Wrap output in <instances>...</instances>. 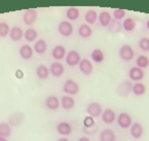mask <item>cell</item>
Here are the masks:
<instances>
[{
  "instance_id": "6da1fadb",
  "label": "cell",
  "mask_w": 149,
  "mask_h": 141,
  "mask_svg": "<svg viewBox=\"0 0 149 141\" xmlns=\"http://www.w3.org/2000/svg\"><path fill=\"white\" fill-rule=\"evenodd\" d=\"M63 91L64 93H66L69 96L76 95L77 93L79 92V84L75 80L68 78V80H66V82H64Z\"/></svg>"
},
{
  "instance_id": "7a4b0ae2",
  "label": "cell",
  "mask_w": 149,
  "mask_h": 141,
  "mask_svg": "<svg viewBox=\"0 0 149 141\" xmlns=\"http://www.w3.org/2000/svg\"><path fill=\"white\" fill-rule=\"evenodd\" d=\"M134 56H135L134 50H133V47H132L131 45H129V44H123L120 47V50H119V57H120L123 61H127V62L131 61V60L134 58Z\"/></svg>"
},
{
  "instance_id": "3957f363",
  "label": "cell",
  "mask_w": 149,
  "mask_h": 141,
  "mask_svg": "<svg viewBox=\"0 0 149 141\" xmlns=\"http://www.w3.org/2000/svg\"><path fill=\"white\" fill-rule=\"evenodd\" d=\"M58 30H59V33L61 34L62 36L69 37V36L72 35L74 29H73V26L70 22H68V21H62L59 24Z\"/></svg>"
},
{
  "instance_id": "277c9868",
  "label": "cell",
  "mask_w": 149,
  "mask_h": 141,
  "mask_svg": "<svg viewBox=\"0 0 149 141\" xmlns=\"http://www.w3.org/2000/svg\"><path fill=\"white\" fill-rule=\"evenodd\" d=\"M117 124L121 129H127L131 128V126L133 125V121H132V117L129 113L121 112L117 117Z\"/></svg>"
},
{
  "instance_id": "5b68a950",
  "label": "cell",
  "mask_w": 149,
  "mask_h": 141,
  "mask_svg": "<svg viewBox=\"0 0 149 141\" xmlns=\"http://www.w3.org/2000/svg\"><path fill=\"white\" fill-rule=\"evenodd\" d=\"M86 112H88V114L90 117H94V119L100 117L102 114V112H103L101 104L98 103V102H92V103H90L88 105V107H86Z\"/></svg>"
},
{
  "instance_id": "8992f818",
  "label": "cell",
  "mask_w": 149,
  "mask_h": 141,
  "mask_svg": "<svg viewBox=\"0 0 149 141\" xmlns=\"http://www.w3.org/2000/svg\"><path fill=\"white\" fill-rule=\"evenodd\" d=\"M81 61V58H80V55L77 51H72L69 52L67 55H66V63L69 65L70 67H74L76 65H78Z\"/></svg>"
},
{
  "instance_id": "52a82bcc",
  "label": "cell",
  "mask_w": 149,
  "mask_h": 141,
  "mask_svg": "<svg viewBox=\"0 0 149 141\" xmlns=\"http://www.w3.org/2000/svg\"><path fill=\"white\" fill-rule=\"evenodd\" d=\"M132 88H133V84H132L130 80H123V82H120L119 86L117 87L116 92L119 96L125 97V96L130 95V93L132 92Z\"/></svg>"
},
{
  "instance_id": "ba28073f",
  "label": "cell",
  "mask_w": 149,
  "mask_h": 141,
  "mask_svg": "<svg viewBox=\"0 0 149 141\" xmlns=\"http://www.w3.org/2000/svg\"><path fill=\"white\" fill-rule=\"evenodd\" d=\"M36 19H37V10L34 8L26 10L24 15H23V21H24L25 25H27V26H31V25L34 24Z\"/></svg>"
},
{
  "instance_id": "9c48e42d",
  "label": "cell",
  "mask_w": 149,
  "mask_h": 141,
  "mask_svg": "<svg viewBox=\"0 0 149 141\" xmlns=\"http://www.w3.org/2000/svg\"><path fill=\"white\" fill-rule=\"evenodd\" d=\"M49 72H51L52 75H54L55 77H60L64 74L65 72V68H64V65L62 64L61 62H54L51 64V67H49Z\"/></svg>"
},
{
  "instance_id": "30bf717a",
  "label": "cell",
  "mask_w": 149,
  "mask_h": 141,
  "mask_svg": "<svg viewBox=\"0 0 149 141\" xmlns=\"http://www.w3.org/2000/svg\"><path fill=\"white\" fill-rule=\"evenodd\" d=\"M129 76L132 80H134V82H139V80L144 78L145 73H144V71H143V69L135 66V67H132V68L130 69Z\"/></svg>"
},
{
  "instance_id": "8fae6325",
  "label": "cell",
  "mask_w": 149,
  "mask_h": 141,
  "mask_svg": "<svg viewBox=\"0 0 149 141\" xmlns=\"http://www.w3.org/2000/svg\"><path fill=\"white\" fill-rule=\"evenodd\" d=\"M79 70L84 73V75H91L94 70V66H93L92 62L88 59H82L80 63L78 64Z\"/></svg>"
},
{
  "instance_id": "7c38bea8",
  "label": "cell",
  "mask_w": 149,
  "mask_h": 141,
  "mask_svg": "<svg viewBox=\"0 0 149 141\" xmlns=\"http://www.w3.org/2000/svg\"><path fill=\"white\" fill-rule=\"evenodd\" d=\"M60 105H61V102L57 96L49 95L45 99V106L49 110H57V109H59Z\"/></svg>"
},
{
  "instance_id": "4fadbf2b",
  "label": "cell",
  "mask_w": 149,
  "mask_h": 141,
  "mask_svg": "<svg viewBox=\"0 0 149 141\" xmlns=\"http://www.w3.org/2000/svg\"><path fill=\"white\" fill-rule=\"evenodd\" d=\"M57 132L62 136H68L72 133V126L68 121H61L57 125Z\"/></svg>"
},
{
  "instance_id": "5bb4252c",
  "label": "cell",
  "mask_w": 149,
  "mask_h": 141,
  "mask_svg": "<svg viewBox=\"0 0 149 141\" xmlns=\"http://www.w3.org/2000/svg\"><path fill=\"white\" fill-rule=\"evenodd\" d=\"M131 135L133 138L135 139H139L142 137L143 133H144V129H143V126L140 123H133V125L131 126Z\"/></svg>"
},
{
  "instance_id": "9a60e30c",
  "label": "cell",
  "mask_w": 149,
  "mask_h": 141,
  "mask_svg": "<svg viewBox=\"0 0 149 141\" xmlns=\"http://www.w3.org/2000/svg\"><path fill=\"white\" fill-rule=\"evenodd\" d=\"M101 115H102V121L105 124H112L116 119V114H115L114 110H112L110 108L105 109V110L102 112Z\"/></svg>"
},
{
  "instance_id": "2e32d148",
  "label": "cell",
  "mask_w": 149,
  "mask_h": 141,
  "mask_svg": "<svg viewBox=\"0 0 149 141\" xmlns=\"http://www.w3.org/2000/svg\"><path fill=\"white\" fill-rule=\"evenodd\" d=\"M61 106L65 110H70L75 106V100L71 96L65 95L61 98Z\"/></svg>"
},
{
  "instance_id": "e0dca14e",
  "label": "cell",
  "mask_w": 149,
  "mask_h": 141,
  "mask_svg": "<svg viewBox=\"0 0 149 141\" xmlns=\"http://www.w3.org/2000/svg\"><path fill=\"white\" fill-rule=\"evenodd\" d=\"M100 141H115L116 140V135L111 129H104L100 133Z\"/></svg>"
},
{
  "instance_id": "ac0fdd59",
  "label": "cell",
  "mask_w": 149,
  "mask_h": 141,
  "mask_svg": "<svg viewBox=\"0 0 149 141\" xmlns=\"http://www.w3.org/2000/svg\"><path fill=\"white\" fill-rule=\"evenodd\" d=\"M9 37L13 41L18 42L20 41L23 38V30L21 29V27L19 26H15L10 29L9 31Z\"/></svg>"
},
{
  "instance_id": "d6986e66",
  "label": "cell",
  "mask_w": 149,
  "mask_h": 141,
  "mask_svg": "<svg viewBox=\"0 0 149 141\" xmlns=\"http://www.w3.org/2000/svg\"><path fill=\"white\" fill-rule=\"evenodd\" d=\"M52 56L55 60H62L66 57V49L63 45H56L52 51Z\"/></svg>"
},
{
  "instance_id": "ffe728a7",
  "label": "cell",
  "mask_w": 149,
  "mask_h": 141,
  "mask_svg": "<svg viewBox=\"0 0 149 141\" xmlns=\"http://www.w3.org/2000/svg\"><path fill=\"white\" fill-rule=\"evenodd\" d=\"M33 51H34V50H33L29 44H24V45L21 46V49H20L21 58H23L24 60L31 59L33 56Z\"/></svg>"
},
{
  "instance_id": "44dd1931",
  "label": "cell",
  "mask_w": 149,
  "mask_h": 141,
  "mask_svg": "<svg viewBox=\"0 0 149 141\" xmlns=\"http://www.w3.org/2000/svg\"><path fill=\"white\" fill-rule=\"evenodd\" d=\"M49 69L45 66V65H39V66L36 68V75L39 80H46L48 76H49Z\"/></svg>"
},
{
  "instance_id": "7402d4cb",
  "label": "cell",
  "mask_w": 149,
  "mask_h": 141,
  "mask_svg": "<svg viewBox=\"0 0 149 141\" xmlns=\"http://www.w3.org/2000/svg\"><path fill=\"white\" fill-rule=\"evenodd\" d=\"M98 19H99V22H100V24H101L102 26H104V27L109 26L110 23H111V21H112L111 15H110L108 11H102V13L99 15Z\"/></svg>"
},
{
  "instance_id": "603a6c76",
  "label": "cell",
  "mask_w": 149,
  "mask_h": 141,
  "mask_svg": "<svg viewBox=\"0 0 149 141\" xmlns=\"http://www.w3.org/2000/svg\"><path fill=\"white\" fill-rule=\"evenodd\" d=\"M78 34L84 38H88L92 36L93 30L88 24H81L80 27L78 28Z\"/></svg>"
},
{
  "instance_id": "cb8c5ba5",
  "label": "cell",
  "mask_w": 149,
  "mask_h": 141,
  "mask_svg": "<svg viewBox=\"0 0 149 141\" xmlns=\"http://www.w3.org/2000/svg\"><path fill=\"white\" fill-rule=\"evenodd\" d=\"M46 49H47V44H46V42L44 41L43 39L37 40V41L34 43V47H33V50L37 54H39V55H42V54L45 53Z\"/></svg>"
},
{
  "instance_id": "d4e9b609",
  "label": "cell",
  "mask_w": 149,
  "mask_h": 141,
  "mask_svg": "<svg viewBox=\"0 0 149 141\" xmlns=\"http://www.w3.org/2000/svg\"><path fill=\"white\" fill-rule=\"evenodd\" d=\"M11 134V127L8 123H0V137H4L7 138Z\"/></svg>"
},
{
  "instance_id": "484cf974",
  "label": "cell",
  "mask_w": 149,
  "mask_h": 141,
  "mask_svg": "<svg viewBox=\"0 0 149 141\" xmlns=\"http://www.w3.org/2000/svg\"><path fill=\"white\" fill-rule=\"evenodd\" d=\"M91 58L95 63H102L105 59L104 57V53L100 49H95L91 54Z\"/></svg>"
},
{
  "instance_id": "4316f807",
  "label": "cell",
  "mask_w": 149,
  "mask_h": 141,
  "mask_svg": "<svg viewBox=\"0 0 149 141\" xmlns=\"http://www.w3.org/2000/svg\"><path fill=\"white\" fill-rule=\"evenodd\" d=\"M132 92L134 93L136 96H142L146 93V87L142 82H136L135 84H133Z\"/></svg>"
},
{
  "instance_id": "83f0119b",
  "label": "cell",
  "mask_w": 149,
  "mask_h": 141,
  "mask_svg": "<svg viewBox=\"0 0 149 141\" xmlns=\"http://www.w3.org/2000/svg\"><path fill=\"white\" fill-rule=\"evenodd\" d=\"M37 36H38L37 31H36L34 28H29V29H27V30L25 31V33H24V38L28 42L34 41V40H35L36 38H37Z\"/></svg>"
},
{
  "instance_id": "f1b7e54d",
  "label": "cell",
  "mask_w": 149,
  "mask_h": 141,
  "mask_svg": "<svg viewBox=\"0 0 149 141\" xmlns=\"http://www.w3.org/2000/svg\"><path fill=\"white\" fill-rule=\"evenodd\" d=\"M97 19H98V13L94 9H88L84 15V20L88 24H95Z\"/></svg>"
},
{
  "instance_id": "f546056e",
  "label": "cell",
  "mask_w": 149,
  "mask_h": 141,
  "mask_svg": "<svg viewBox=\"0 0 149 141\" xmlns=\"http://www.w3.org/2000/svg\"><path fill=\"white\" fill-rule=\"evenodd\" d=\"M66 17L70 21H75L79 17V9L76 7H69L66 11Z\"/></svg>"
},
{
  "instance_id": "4dcf8cb0",
  "label": "cell",
  "mask_w": 149,
  "mask_h": 141,
  "mask_svg": "<svg viewBox=\"0 0 149 141\" xmlns=\"http://www.w3.org/2000/svg\"><path fill=\"white\" fill-rule=\"evenodd\" d=\"M136 64H137V67L141 69H144V68H147L149 66V59L144 55H140L136 60Z\"/></svg>"
},
{
  "instance_id": "1f68e13d",
  "label": "cell",
  "mask_w": 149,
  "mask_h": 141,
  "mask_svg": "<svg viewBox=\"0 0 149 141\" xmlns=\"http://www.w3.org/2000/svg\"><path fill=\"white\" fill-rule=\"evenodd\" d=\"M123 27L125 31H133L136 28V22L134 21L133 18H127L123 23Z\"/></svg>"
},
{
  "instance_id": "d6a6232c",
  "label": "cell",
  "mask_w": 149,
  "mask_h": 141,
  "mask_svg": "<svg viewBox=\"0 0 149 141\" xmlns=\"http://www.w3.org/2000/svg\"><path fill=\"white\" fill-rule=\"evenodd\" d=\"M109 31H111L112 33H118L121 31V28H123V24L119 23V21L117 20H113L111 21L109 26Z\"/></svg>"
},
{
  "instance_id": "836d02e7",
  "label": "cell",
  "mask_w": 149,
  "mask_h": 141,
  "mask_svg": "<svg viewBox=\"0 0 149 141\" xmlns=\"http://www.w3.org/2000/svg\"><path fill=\"white\" fill-rule=\"evenodd\" d=\"M9 25L6 22H1L0 23V37H5L7 34H9Z\"/></svg>"
},
{
  "instance_id": "e575fe53",
  "label": "cell",
  "mask_w": 149,
  "mask_h": 141,
  "mask_svg": "<svg viewBox=\"0 0 149 141\" xmlns=\"http://www.w3.org/2000/svg\"><path fill=\"white\" fill-rule=\"evenodd\" d=\"M139 47L142 51L148 52L149 51V38L148 37H143L139 41Z\"/></svg>"
},
{
  "instance_id": "d590c367",
  "label": "cell",
  "mask_w": 149,
  "mask_h": 141,
  "mask_svg": "<svg viewBox=\"0 0 149 141\" xmlns=\"http://www.w3.org/2000/svg\"><path fill=\"white\" fill-rule=\"evenodd\" d=\"M95 121H94V117H90V115H88V117H86V119H84V130H88V129H91L92 127L95 126Z\"/></svg>"
},
{
  "instance_id": "8d00e7d4",
  "label": "cell",
  "mask_w": 149,
  "mask_h": 141,
  "mask_svg": "<svg viewBox=\"0 0 149 141\" xmlns=\"http://www.w3.org/2000/svg\"><path fill=\"white\" fill-rule=\"evenodd\" d=\"M113 17L115 20L119 21L121 19H123L125 17V9H120V8H117L113 11Z\"/></svg>"
},
{
  "instance_id": "74e56055",
  "label": "cell",
  "mask_w": 149,
  "mask_h": 141,
  "mask_svg": "<svg viewBox=\"0 0 149 141\" xmlns=\"http://www.w3.org/2000/svg\"><path fill=\"white\" fill-rule=\"evenodd\" d=\"M78 141H91V140H90V138H88V137L84 136V137H80V138L78 139Z\"/></svg>"
},
{
  "instance_id": "f35d334b",
  "label": "cell",
  "mask_w": 149,
  "mask_h": 141,
  "mask_svg": "<svg viewBox=\"0 0 149 141\" xmlns=\"http://www.w3.org/2000/svg\"><path fill=\"white\" fill-rule=\"evenodd\" d=\"M58 141H69V139H67L66 137H61L60 139H58Z\"/></svg>"
},
{
  "instance_id": "ab89813d",
  "label": "cell",
  "mask_w": 149,
  "mask_h": 141,
  "mask_svg": "<svg viewBox=\"0 0 149 141\" xmlns=\"http://www.w3.org/2000/svg\"><path fill=\"white\" fill-rule=\"evenodd\" d=\"M0 141H7L6 138H4V137H0Z\"/></svg>"
},
{
  "instance_id": "60d3db41",
  "label": "cell",
  "mask_w": 149,
  "mask_h": 141,
  "mask_svg": "<svg viewBox=\"0 0 149 141\" xmlns=\"http://www.w3.org/2000/svg\"><path fill=\"white\" fill-rule=\"evenodd\" d=\"M146 26H147V28H148V30H149V20L147 21V24H146Z\"/></svg>"
}]
</instances>
